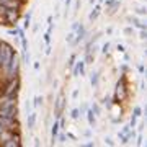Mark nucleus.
Listing matches in <instances>:
<instances>
[{"label": "nucleus", "mask_w": 147, "mask_h": 147, "mask_svg": "<svg viewBox=\"0 0 147 147\" xmlns=\"http://www.w3.org/2000/svg\"><path fill=\"white\" fill-rule=\"evenodd\" d=\"M51 53H53V47H51V44H47V47L44 49V54L46 56H51Z\"/></svg>", "instance_id": "35"}, {"label": "nucleus", "mask_w": 147, "mask_h": 147, "mask_svg": "<svg viewBox=\"0 0 147 147\" xmlns=\"http://www.w3.org/2000/svg\"><path fill=\"white\" fill-rule=\"evenodd\" d=\"M132 33V28H124V34H131Z\"/></svg>", "instance_id": "45"}, {"label": "nucleus", "mask_w": 147, "mask_h": 147, "mask_svg": "<svg viewBox=\"0 0 147 147\" xmlns=\"http://www.w3.org/2000/svg\"><path fill=\"white\" fill-rule=\"evenodd\" d=\"M129 21L132 23V26H136L137 30H146V23H142L137 16H129Z\"/></svg>", "instance_id": "12"}, {"label": "nucleus", "mask_w": 147, "mask_h": 147, "mask_svg": "<svg viewBox=\"0 0 147 147\" xmlns=\"http://www.w3.org/2000/svg\"><path fill=\"white\" fill-rule=\"evenodd\" d=\"M110 47H111V42H108V41H106L105 44L101 46V54H105V56H106V54L110 53Z\"/></svg>", "instance_id": "23"}, {"label": "nucleus", "mask_w": 147, "mask_h": 147, "mask_svg": "<svg viewBox=\"0 0 147 147\" xmlns=\"http://www.w3.org/2000/svg\"><path fill=\"white\" fill-rule=\"evenodd\" d=\"M88 2H90V3H92V5H93V3H95V2H96V0H88Z\"/></svg>", "instance_id": "48"}, {"label": "nucleus", "mask_w": 147, "mask_h": 147, "mask_svg": "<svg viewBox=\"0 0 147 147\" xmlns=\"http://www.w3.org/2000/svg\"><path fill=\"white\" fill-rule=\"evenodd\" d=\"M127 96V88H126V74H123L116 84L115 96H113V105H119L123 103V100H126Z\"/></svg>", "instance_id": "2"}, {"label": "nucleus", "mask_w": 147, "mask_h": 147, "mask_svg": "<svg viewBox=\"0 0 147 147\" xmlns=\"http://www.w3.org/2000/svg\"><path fill=\"white\" fill-rule=\"evenodd\" d=\"M74 36H75V33H74V31H69V33H67V36H65V41L70 44V42L74 41Z\"/></svg>", "instance_id": "28"}, {"label": "nucleus", "mask_w": 147, "mask_h": 147, "mask_svg": "<svg viewBox=\"0 0 147 147\" xmlns=\"http://www.w3.org/2000/svg\"><path fill=\"white\" fill-rule=\"evenodd\" d=\"M33 69H34V70H39V69H41V64H39V61H34V64H33Z\"/></svg>", "instance_id": "37"}, {"label": "nucleus", "mask_w": 147, "mask_h": 147, "mask_svg": "<svg viewBox=\"0 0 147 147\" xmlns=\"http://www.w3.org/2000/svg\"><path fill=\"white\" fill-rule=\"evenodd\" d=\"M84 146H85V147H95L96 144H95V142L92 141V142H87V144H84Z\"/></svg>", "instance_id": "43"}, {"label": "nucleus", "mask_w": 147, "mask_h": 147, "mask_svg": "<svg viewBox=\"0 0 147 147\" xmlns=\"http://www.w3.org/2000/svg\"><path fill=\"white\" fill-rule=\"evenodd\" d=\"M31 26V11H28L26 15H25V18H23V30H28V28Z\"/></svg>", "instance_id": "16"}, {"label": "nucleus", "mask_w": 147, "mask_h": 147, "mask_svg": "<svg viewBox=\"0 0 147 147\" xmlns=\"http://www.w3.org/2000/svg\"><path fill=\"white\" fill-rule=\"evenodd\" d=\"M116 51L121 53V54H124V53H126V47L123 46V44H118V46H116Z\"/></svg>", "instance_id": "33"}, {"label": "nucleus", "mask_w": 147, "mask_h": 147, "mask_svg": "<svg viewBox=\"0 0 147 147\" xmlns=\"http://www.w3.org/2000/svg\"><path fill=\"white\" fill-rule=\"evenodd\" d=\"M5 74H7V79H15L20 75V57L13 54V57L10 59V62L5 69Z\"/></svg>", "instance_id": "3"}, {"label": "nucleus", "mask_w": 147, "mask_h": 147, "mask_svg": "<svg viewBox=\"0 0 147 147\" xmlns=\"http://www.w3.org/2000/svg\"><path fill=\"white\" fill-rule=\"evenodd\" d=\"M74 33H75V36H74V41L70 42V44H72V46H79L80 42H82L85 38H87V30H85V26L80 23L79 28H77Z\"/></svg>", "instance_id": "6"}, {"label": "nucleus", "mask_w": 147, "mask_h": 147, "mask_svg": "<svg viewBox=\"0 0 147 147\" xmlns=\"http://www.w3.org/2000/svg\"><path fill=\"white\" fill-rule=\"evenodd\" d=\"M98 82H100V74L98 72H92L90 74V84H92V87L96 88V87H98Z\"/></svg>", "instance_id": "14"}, {"label": "nucleus", "mask_w": 147, "mask_h": 147, "mask_svg": "<svg viewBox=\"0 0 147 147\" xmlns=\"http://www.w3.org/2000/svg\"><path fill=\"white\" fill-rule=\"evenodd\" d=\"M79 118H80L79 108H74V110H70V119H79Z\"/></svg>", "instance_id": "20"}, {"label": "nucleus", "mask_w": 147, "mask_h": 147, "mask_svg": "<svg viewBox=\"0 0 147 147\" xmlns=\"http://www.w3.org/2000/svg\"><path fill=\"white\" fill-rule=\"evenodd\" d=\"M59 131H61V127H59V119L56 118V121L53 123V126H51V144H56V139H57V134H59Z\"/></svg>", "instance_id": "9"}, {"label": "nucleus", "mask_w": 147, "mask_h": 147, "mask_svg": "<svg viewBox=\"0 0 147 147\" xmlns=\"http://www.w3.org/2000/svg\"><path fill=\"white\" fill-rule=\"evenodd\" d=\"M23 64H26V65L31 64V54H30V51L23 53Z\"/></svg>", "instance_id": "18"}, {"label": "nucleus", "mask_w": 147, "mask_h": 147, "mask_svg": "<svg viewBox=\"0 0 147 147\" xmlns=\"http://www.w3.org/2000/svg\"><path fill=\"white\" fill-rule=\"evenodd\" d=\"M105 144H108V146H115V142H113V139H111V137H106Z\"/></svg>", "instance_id": "39"}, {"label": "nucleus", "mask_w": 147, "mask_h": 147, "mask_svg": "<svg viewBox=\"0 0 147 147\" xmlns=\"http://www.w3.org/2000/svg\"><path fill=\"white\" fill-rule=\"evenodd\" d=\"M136 124H137V116H134V115H131V119H129V126L134 129L136 127Z\"/></svg>", "instance_id": "27"}, {"label": "nucleus", "mask_w": 147, "mask_h": 147, "mask_svg": "<svg viewBox=\"0 0 147 147\" xmlns=\"http://www.w3.org/2000/svg\"><path fill=\"white\" fill-rule=\"evenodd\" d=\"M44 42L46 44H51V33H44Z\"/></svg>", "instance_id": "31"}, {"label": "nucleus", "mask_w": 147, "mask_h": 147, "mask_svg": "<svg viewBox=\"0 0 147 147\" xmlns=\"http://www.w3.org/2000/svg\"><path fill=\"white\" fill-rule=\"evenodd\" d=\"M84 62H85V64H93V62H95V53H92V51H88V53H85Z\"/></svg>", "instance_id": "17"}, {"label": "nucleus", "mask_w": 147, "mask_h": 147, "mask_svg": "<svg viewBox=\"0 0 147 147\" xmlns=\"http://www.w3.org/2000/svg\"><path fill=\"white\" fill-rule=\"evenodd\" d=\"M119 7H121V2H119V0H115V2H113L108 8H106V13H108V15H115Z\"/></svg>", "instance_id": "13"}, {"label": "nucleus", "mask_w": 147, "mask_h": 147, "mask_svg": "<svg viewBox=\"0 0 147 147\" xmlns=\"http://www.w3.org/2000/svg\"><path fill=\"white\" fill-rule=\"evenodd\" d=\"M0 116H7V118H18V106H16V105L0 106Z\"/></svg>", "instance_id": "7"}, {"label": "nucleus", "mask_w": 147, "mask_h": 147, "mask_svg": "<svg viewBox=\"0 0 147 147\" xmlns=\"http://www.w3.org/2000/svg\"><path fill=\"white\" fill-rule=\"evenodd\" d=\"M146 8H144V7H141V8H137V10H136V13H137V15H146Z\"/></svg>", "instance_id": "36"}, {"label": "nucleus", "mask_w": 147, "mask_h": 147, "mask_svg": "<svg viewBox=\"0 0 147 147\" xmlns=\"http://www.w3.org/2000/svg\"><path fill=\"white\" fill-rule=\"evenodd\" d=\"M132 115L137 116V118L142 116V108H141V106H134V108H132Z\"/></svg>", "instance_id": "24"}, {"label": "nucleus", "mask_w": 147, "mask_h": 147, "mask_svg": "<svg viewBox=\"0 0 147 147\" xmlns=\"http://www.w3.org/2000/svg\"><path fill=\"white\" fill-rule=\"evenodd\" d=\"M85 65H87V64L84 62V59L75 61V64H74V67H72V75L75 77V79H79V77H85V74H87Z\"/></svg>", "instance_id": "5"}, {"label": "nucleus", "mask_w": 147, "mask_h": 147, "mask_svg": "<svg viewBox=\"0 0 147 147\" xmlns=\"http://www.w3.org/2000/svg\"><path fill=\"white\" fill-rule=\"evenodd\" d=\"M103 2H105V0H98V3H100V5H103Z\"/></svg>", "instance_id": "47"}, {"label": "nucleus", "mask_w": 147, "mask_h": 147, "mask_svg": "<svg viewBox=\"0 0 147 147\" xmlns=\"http://www.w3.org/2000/svg\"><path fill=\"white\" fill-rule=\"evenodd\" d=\"M42 101H44V98H42V96H34V103H33V106H34V108H38L39 105H42Z\"/></svg>", "instance_id": "25"}, {"label": "nucleus", "mask_w": 147, "mask_h": 147, "mask_svg": "<svg viewBox=\"0 0 147 147\" xmlns=\"http://www.w3.org/2000/svg\"><path fill=\"white\" fill-rule=\"evenodd\" d=\"M34 123H36V113H28V129L30 131L34 129Z\"/></svg>", "instance_id": "15"}, {"label": "nucleus", "mask_w": 147, "mask_h": 147, "mask_svg": "<svg viewBox=\"0 0 147 147\" xmlns=\"http://www.w3.org/2000/svg\"><path fill=\"white\" fill-rule=\"evenodd\" d=\"M70 2H72V0H64V7H65V11L69 10V7H70Z\"/></svg>", "instance_id": "40"}, {"label": "nucleus", "mask_w": 147, "mask_h": 147, "mask_svg": "<svg viewBox=\"0 0 147 147\" xmlns=\"http://www.w3.org/2000/svg\"><path fill=\"white\" fill-rule=\"evenodd\" d=\"M113 2H115V0H105V2H103V7H105V8H108Z\"/></svg>", "instance_id": "38"}, {"label": "nucleus", "mask_w": 147, "mask_h": 147, "mask_svg": "<svg viewBox=\"0 0 147 147\" xmlns=\"http://www.w3.org/2000/svg\"><path fill=\"white\" fill-rule=\"evenodd\" d=\"M79 25H80L79 21H74L72 25H70V31H75V30H77V28H79Z\"/></svg>", "instance_id": "34"}, {"label": "nucleus", "mask_w": 147, "mask_h": 147, "mask_svg": "<svg viewBox=\"0 0 147 147\" xmlns=\"http://www.w3.org/2000/svg\"><path fill=\"white\" fill-rule=\"evenodd\" d=\"M75 61H77V54L74 53V54H70V57H69L67 67H69V69H72V67H74V64H75Z\"/></svg>", "instance_id": "19"}, {"label": "nucleus", "mask_w": 147, "mask_h": 147, "mask_svg": "<svg viewBox=\"0 0 147 147\" xmlns=\"http://www.w3.org/2000/svg\"><path fill=\"white\" fill-rule=\"evenodd\" d=\"M3 18H5V23H7V25L16 26V23H18V20H20V10L7 8V11H5V15H3Z\"/></svg>", "instance_id": "4"}, {"label": "nucleus", "mask_w": 147, "mask_h": 147, "mask_svg": "<svg viewBox=\"0 0 147 147\" xmlns=\"http://www.w3.org/2000/svg\"><path fill=\"white\" fill-rule=\"evenodd\" d=\"M137 70H139V74L141 75H144V72H146V67H144V64H137Z\"/></svg>", "instance_id": "32"}, {"label": "nucleus", "mask_w": 147, "mask_h": 147, "mask_svg": "<svg viewBox=\"0 0 147 147\" xmlns=\"http://www.w3.org/2000/svg\"><path fill=\"white\" fill-rule=\"evenodd\" d=\"M65 136H67L69 139H72V141H77V137H75V134H72V132H67Z\"/></svg>", "instance_id": "41"}, {"label": "nucleus", "mask_w": 147, "mask_h": 147, "mask_svg": "<svg viewBox=\"0 0 147 147\" xmlns=\"http://www.w3.org/2000/svg\"><path fill=\"white\" fill-rule=\"evenodd\" d=\"M85 116H87V121H88V124H90V126L95 127V124H96V116H95L93 111H92V110L88 108V110L85 111Z\"/></svg>", "instance_id": "11"}, {"label": "nucleus", "mask_w": 147, "mask_h": 147, "mask_svg": "<svg viewBox=\"0 0 147 147\" xmlns=\"http://www.w3.org/2000/svg\"><path fill=\"white\" fill-rule=\"evenodd\" d=\"M64 106H65V98H64V95L61 93L59 98H57V101H56V118H57V119L61 118V115H62Z\"/></svg>", "instance_id": "8"}, {"label": "nucleus", "mask_w": 147, "mask_h": 147, "mask_svg": "<svg viewBox=\"0 0 147 147\" xmlns=\"http://www.w3.org/2000/svg\"><path fill=\"white\" fill-rule=\"evenodd\" d=\"M101 103H103V105H105L106 108H110V106H111V100H110V96H105V98H103V101H101Z\"/></svg>", "instance_id": "30"}, {"label": "nucleus", "mask_w": 147, "mask_h": 147, "mask_svg": "<svg viewBox=\"0 0 147 147\" xmlns=\"http://www.w3.org/2000/svg\"><path fill=\"white\" fill-rule=\"evenodd\" d=\"M13 54H16L13 46H10V44L5 42V41H0V69H2V70L7 69L10 59L13 57Z\"/></svg>", "instance_id": "1"}, {"label": "nucleus", "mask_w": 147, "mask_h": 147, "mask_svg": "<svg viewBox=\"0 0 147 147\" xmlns=\"http://www.w3.org/2000/svg\"><path fill=\"white\" fill-rule=\"evenodd\" d=\"M53 30H54V23H53V16L49 15V16H47V30H46V31H47V33H53Z\"/></svg>", "instance_id": "21"}, {"label": "nucleus", "mask_w": 147, "mask_h": 147, "mask_svg": "<svg viewBox=\"0 0 147 147\" xmlns=\"http://www.w3.org/2000/svg\"><path fill=\"white\" fill-rule=\"evenodd\" d=\"M121 70H123V74H126L129 69H127V65H121Z\"/></svg>", "instance_id": "46"}, {"label": "nucleus", "mask_w": 147, "mask_h": 147, "mask_svg": "<svg viewBox=\"0 0 147 147\" xmlns=\"http://www.w3.org/2000/svg\"><path fill=\"white\" fill-rule=\"evenodd\" d=\"M90 110H92V111L95 113V116H100V115H101V110H100V105H98V103H93Z\"/></svg>", "instance_id": "22"}, {"label": "nucleus", "mask_w": 147, "mask_h": 147, "mask_svg": "<svg viewBox=\"0 0 147 147\" xmlns=\"http://www.w3.org/2000/svg\"><path fill=\"white\" fill-rule=\"evenodd\" d=\"M77 96H79V90H74V92H72V98H74V100H75Z\"/></svg>", "instance_id": "44"}, {"label": "nucleus", "mask_w": 147, "mask_h": 147, "mask_svg": "<svg viewBox=\"0 0 147 147\" xmlns=\"http://www.w3.org/2000/svg\"><path fill=\"white\" fill-rule=\"evenodd\" d=\"M129 129H132V127L129 126V124H126V126H123V129H121V132H127Z\"/></svg>", "instance_id": "42"}, {"label": "nucleus", "mask_w": 147, "mask_h": 147, "mask_svg": "<svg viewBox=\"0 0 147 147\" xmlns=\"http://www.w3.org/2000/svg\"><path fill=\"white\" fill-rule=\"evenodd\" d=\"M8 34L13 38H18V26H13L11 30H8Z\"/></svg>", "instance_id": "26"}, {"label": "nucleus", "mask_w": 147, "mask_h": 147, "mask_svg": "<svg viewBox=\"0 0 147 147\" xmlns=\"http://www.w3.org/2000/svg\"><path fill=\"white\" fill-rule=\"evenodd\" d=\"M101 10H103V7L100 5V3H96V5L93 7V10L90 11V15H88V20H90V23H93L98 16H100V13H101Z\"/></svg>", "instance_id": "10"}, {"label": "nucleus", "mask_w": 147, "mask_h": 147, "mask_svg": "<svg viewBox=\"0 0 147 147\" xmlns=\"http://www.w3.org/2000/svg\"><path fill=\"white\" fill-rule=\"evenodd\" d=\"M65 139H67V136H65L64 132H61V134H57V139H56V141H59L61 144H64V142H65Z\"/></svg>", "instance_id": "29"}]
</instances>
